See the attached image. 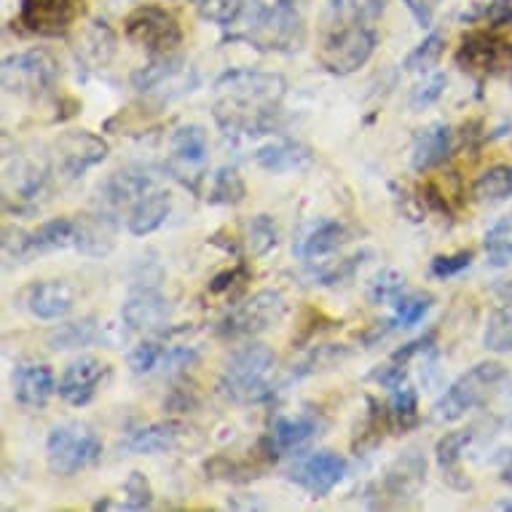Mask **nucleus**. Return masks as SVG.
Returning <instances> with one entry per match:
<instances>
[{
  "label": "nucleus",
  "instance_id": "39",
  "mask_svg": "<svg viewBox=\"0 0 512 512\" xmlns=\"http://www.w3.org/2000/svg\"><path fill=\"white\" fill-rule=\"evenodd\" d=\"M483 346L488 352H512V303L496 309L488 317L486 333H483Z\"/></svg>",
  "mask_w": 512,
  "mask_h": 512
},
{
  "label": "nucleus",
  "instance_id": "32",
  "mask_svg": "<svg viewBox=\"0 0 512 512\" xmlns=\"http://www.w3.org/2000/svg\"><path fill=\"white\" fill-rule=\"evenodd\" d=\"M472 196L480 204H496L512 196V164H494L472 183Z\"/></svg>",
  "mask_w": 512,
  "mask_h": 512
},
{
  "label": "nucleus",
  "instance_id": "37",
  "mask_svg": "<svg viewBox=\"0 0 512 512\" xmlns=\"http://www.w3.org/2000/svg\"><path fill=\"white\" fill-rule=\"evenodd\" d=\"M244 244H247V252H250L252 258L269 255L279 244L277 220L271 218V215H255L247 223V228H244Z\"/></svg>",
  "mask_w": 512,
  "mask_h": 512
},
{
  "label": "nucleus",
  "instance_id": "16",
  "mask_svg": "<svg viewBox=\"0 0 512 512\" xmlns=\"http://www.w3.org/2000/svg\"><path fill=\"white\" fill-rule=\"evenodd\" d=\"M344 475V456H338L336 451H317V454L306 456L290 478H293L303 491H309L311 499H325V496L344 480Z\"/></svg>",
  "mask_w": 512,
  "mask_h": 512
},
{
  "label": "nucleus",
  "instance_id": "36",
  "mask_svg": "<svg viewBox=\"0 0 512 512\" xmlns=\"http://www.w3.org/2000/svg\"><path fill=\"white\" fill-rule=\"evenodd\" d=\"M244 196H247V185H244L242 175H239V169L226 164V167H220L215 175H212V185H210V204H223V207H236V204L244 202Z\"/></svg>",
  "mask_w": 512,
  "mask_h": 512
},
{
  "label": "nucleus",
  "instance_id": "13",
  "mask_svg": "<svg viewBox=\"0 0 512 512\" xmlns=\"http://www.w3.org/2000/svg\"><path fill=\"white\" fill-rule=\"evenodd\" d=\"M78 19V0H22L19 3V25L27 33L43 38H59Z\"/></svg>",
  "mask_w": 512,
  "mask_h": 512
},
{
  "label": "nucleus",
  "instance_id": "14",
  "mask_svg": "<svg viewBox=\"0 0 512 512\" xmlns=\"http://www.w3.org/2000/svg\"><path fill=\"white\" fill-rule=\"evenodd\" d=\"M108 373V362H102L100 357H92V354H84V357L70 362L65 373L59 376V397L68 405H73V408H84V405H89L97 397Z\"/></svg>",
  "mask_w": 512,
  "mask_h": 512
},
{
  "label": "nucleus",
  "instance_id": "5",
  "mask_svg": "<svg viewBox=\"0 0 512 512\" xmlns=\"http://www.w3.org/2000/svg\"><path fill=\"white\" fill-rule=\"evenodd\" d=\"M378 46V35L373 25L328 27L322 30V41L317 46V62L330 76H352L365 68Z\"/></svg>",
  "mask_w": 512,
  "mask_h": 512
},
{
  "label": "nucleus",
  "instance_id": "56",
  "mask_svg": "<svg viewBox=\"0 0 512 512\" xmlns=\"http://www.w3.org/2000/svg\"><path fill=\"white\" fill-rule=\"evenodd\" d=\"M499 510H504V512H512V502H499Z\"/></svg>",
  "mask_w": 512,
  "mask_h": 512
},
{
  "label": "nucleus",
  "instance_id": "29",
  "mask_svg": "<svg viewBox=\"0 0 512 512\" xmlns=\"http://www.w3.org/2000/svg\"><path fill=\"white\" fill-rule=\"evenodd\" d=\"M317 432L319 424L314 416H279L271 424L269 440L279 454H290V451H301Z\"/></svg>",
  "mask_w": 512,
  "mask_h": 512
},
{
  "label": "nucleus",
  "instance_id": "12",
  "mask_svg": "<svg viewBox=\"0 0 512 512\" xmlns=\"http://www.w3.org/2000/svg\"><path fill=\"white\" fill-rule=\"evenodd\" d=\"M196 432L183 421H153V424H143L135 427L129 435L121 440V448L135 456H156V454H172V451H185L196 445L191 443V437Z\"/></svg>",
  "mask_w": 512,
  "mask_h": 512
},
{
  "label": "nucleus",
  "instance_id": "54",
  "mask_svg": "<svg viewBox=\"0 0 512 512\" xmlns=\"http://www.w3.org/2000/svg\"><path fill=\"white\" fill-rule=\"evenodd\" d=\"M244 277H247V269H244V266H236V269L220 271L218 277L210 282V293L212 295L226 293V290H231V287L236 285V279H244Z\"/></svg>",
  "mask_w": 512,
  "mask_h": 512
},
{
  "label": "nucleus",
  "instance_id": "9",
  "mask_svg": "<svg viewBox=\"0 0 512 512\" xmlns=\"http://www.w3.org/2000/svg\"><path fill=\"white\" fill-rule=\"evenodd\" d=\"M124 35L126 41H132L153 57L172 54L183 43V27L175 19V14H169L167 9L153 6V3L137 6L135 11L126 14Z\"/></svg>",
  "mask_w": 512,
  "mask_h": 512
},
{
  "label": "nucleus",
  "instance_id": "50",
  "mask_svg": "<svg viewBox=\"0 0 512 512\" xmlns=\"http://www.w3.org/2000/svg\"><path fill=\"white\" fill-rule=\"evenodd\" d=\"M405 376H408V368H405L403 362H395L389 360L387 365H381V368H376L373 373H370V381H376V384H381L384 389H400L405 384Z\"/></svg>",
  "mask_w": 512,
  "mask_h": 512
},
{
  "label": "nucleus",
  "instance_id": "48",
  "mask_svg": "<svg viewBox=\"0 0 512 512\" xmlns=\"http://www.w3.org/2000/svg\"><path fill=\"white\" fill-rule=\"evenodd\" d=\"M472 266V252L462 250L454 252V255H437L429 263V271H432V277L435 279H451L456 274H462L464 269H470Z\"/></svg>",
  "mask_w": 512,
  "mask_h": 512
},
{
  "label": "nucleus",
  "instance_id": "21",
  "mask_svg": "<svg viewBox=\"0 0 512 512\" xmlns=\"http://www.w3.org/2000/svg\"><path fill=\"white\" fill-rule=\"evenodd\" d=\"M504 57H507V43L499 41L496 35L486 33V30L464 35L462 43H459V51H456L459 68L467 70V73H480V76L494 73L504 62Z\"/></svg>",
  "mask_w": 512,
  "mask_h": 512
},
{
  "label": "nucleus",
  "instance_id": "27",
  "mask_svg": "<svg viewBox=\"0 0 512 512\" xmlns=\"http://www.w3.org/2000/svg\"><path fill=\"white\" fill-rule=\"evenodd\" d=\"M387 0H330L322 14V30L328 27L373 25L384 17Z\"/></svg>",
  "mask_w": 512,
  "mask_h": 512
},
{
  "label": "nucleus",
  "instance_id": "40",
  "mask_svg": "<svg viewBox=\"0 0 512 512\" xmlns=\"http://www.w3.org/2000/svg\"><path fill=\"white\" fill-rule=\"evenodd\" d=\"M445 51V38L440 33H432L427 35L424 41L416 46V49L405 57L403 68L408 70V73H432V68H435L437 62H440V57H443Z\"/></svg>",
  "mask_w": 512,
  "mask_h": 512
},
{
  "label": "nucleus",
  "instance_id": "22",
  "mask_svg": "<svg viewBox=\"0 0 512 512\" xmlns=\"http://www.w3.org/2000/svg\"><path fill=\"white\" fill-rule=\"evenodd\" d=\"M11 384H14V400L25 408H46L57 392V376L51 365L43 362H22L14 370Z\"/></svg>",
  "mask_w": 512,
  "mask_h": 512
},
{
  "label": "nucleus",
  "instance_id": "42",
  "mask_svg": "<svg viewBox=\"0 0 512 512\" xmlns=\"http://www.w3.org/2000/svg\"><path fill=\"white\" fill-rule=\"evenodd\" d=\"M389 416H392V424L397 429H403V432L419 424V392L411 384H403L400 389H395Z\"/></svg>",
  "mask_w": 512,
  "mask_h": 512
},
{
  "label": "nucleus",
  "instance_id": "20",
  "mask_svg": "<svg viewBox=\"0 0 512 512\" xmlns=\"http://www.w3.org/2000/svg\"><path fill=\"white\" fill-rule=\"evenodd\" d=\"M156 188V177L145 169H118L100 185V207L108 212H118L121 207H132L143 194Z\"/></svg>",
  "mask_w": 512,
  "mask_h": 512
},
{
  "label": "nucleus",
  "instance_id": "49",
  "mask_svg": "<svg viewBox=\"0 0 512 512\" xmlns=\"http://www.w3.org/2000/svg\"><path fill=\"white\" fill-rule=\"evenodd\" d=\"M161 360H164V349H161L156 341H143V344H137L132 352H129V368L135 370V373H151L153 368H159Z\"/></svg>",
  "mask_w": 512,
  "mask_h": 512
},
{
  "label": "nucleus",
  "instance_id": "38",
  "mask_svg": "<svg viewBox=\"0 0 512 512\" xmlns=\"http://www.w3.org/2000/svg\"><path fill=\"white\" fill-rule=\"evenodd\" d=\"M405 295V277L397 269H381L370 279L368 298L376 306H395Z\"/></svg>",
  "mask_w": 512,
  "mask_h": 512
},
{
  "label": "nucleus",
  "instance_id": "18",
  "mask_svg": "<svg viewBox=\"0 0 512 512\" xmlns=\"http://www.w3.org/2000/svg\"><path fill=\"white\" fill-rule=\"evenodd\" d=\"M76 303V293L68 282L62 279H46V282H35L22 293V306H25L35 319L43 322H54V319L68 317Z\"/></svg>",
  "mask_w": 512,
  "mask_h": 512
},
{
  "label": "nucleus",
  "instance_id": "6",
  "mask_svg": "<svg viewBox=\"0 0 512 512\" xmlns=\"http://www.w3.org/2000/svg\"><path fill=\"white\" fill-rule=\"evenodd\" d=\"M504 378V365L499 362H478L467 373L456 378L443 395L432 405V421L437 424H454L464 419L472 408H478L488 397V392Z\"/></svg>",
  "mask_w": 512,
  "mask_h": 512
},
{
  "label": "nucleus",
  "instance_id": "11",
  "mask_svg": "<svg viewBox=\"0 0 512 512\" xmlns=\"http://www.w3.org/2000/svg\"><path fill=\"white\" fill-rule=\"evenodd\" d=\"M108 143L94 132L86 129H76V132H62L51 145V164L54 172H59L68 180H78L84 177L89 169L108 159Z\"/></svg>",
  "mask_w": 512,
  "mask_h": 512
},
{
  "label": "nucleus",
  "instance_id": "46",
  "mask_svg": "<svg viewBox=\"0 0 512 512\" xmlns=\"http://www.w3.org/2000/svg\"><path fill=\"white\" fill-rule=\"evenodd\" d=\"M3 255L6 261L17 263H30L35 258L33 255V242H30V231L25 228H6L3 231Z\"/></svg>",
  "mask_w": 512,
  "mask_h": 512
},
{
  "label": "nucleus",
  "instance_id": "25",
  "mask_svg": "<svg viewBox=\"0 0 512 512\" xmlns=\"http://www.w3.org/2000/svg\"><path fill=\"white\" fill-rule=\"evenodd\" d=\"M169 210H172V196L164 188H151L148 194H143L137 199L129 212H126V231L132 236H148L153 231H159L169 218Z\"/></svg>",
  "mask_w": 512,
  "mask_h": 512
},
{
  "label": "nucleus",
  "instance_id": "28",
  "mask_svg": "<svg viewBox=\"0 0 512 512\" xmlns=\"http://www.w3.org/2000/svg\"><path fill=\"white\" fill-rule=\"evenodd\" d=\"M78 236H81V223H78V218L46 220L35 231H30L33 255H46V252L78 247Z\"/></svg>",
  "mask_w": 512,
  "mask_h": 512
},
{
  "label": "nucleus",
  "instance_id": "47",
  "mask_svg": "<svg viewBox=\"0 0 512 512\" xmlns=\"http://www.w3.org/2000/svg\"><path fill=\"white\" fill-rule=\"evenodd\" d=\"M445 84H448V81H445L443 73H429V76L424 78V81H421L416 89H413L411 108L424 110V108H429V105H435V102L443 97Z\"/></svg>",
  "mask_w": 512,
  "mask_h": 512
},
{
  "label": "nucleus",
  "instance_id": "10",
  "mask_svg": "<svg viewBox=\"0 0 512 512\" xmlns=\"http://www.w3.org/2000/svg\"><path fill=\"white\" fill-rule=\"evenodd\" d=\"M59 81L57 59L46 49H30L3 59V89L17 97H41Z\"/></svg>",
  "mask_w": 512,
  "mask_h": 512
},
{
  "label": "nucleus",
  "instance_id": "19",
  "mask_svg": "<svg viewBox=\"0 0 512 512\" xmlns=\"http://www.w3.org/2000/svg\"><path fill=\"white\" fill-rule=\"evenodd\" d=\"M352 239V231L349 226H344L341 220H319L306 231V234L298 239V247H295V255L301 258L303 263H328V258H333L346 242Z\"/></svg>",
  "mask_w": 512,
  "mask_h": 512
},
{
  "label": "nucleus",
  "instance_id": "45",
  "mask_svg": "<svg viewBox=\"0 0 512 512\" xmlns=\"http://www.w3.org/2000/svg\"><path fill=\"white\" fill-rule=\"evenodd\" d=\"M153 504V488L151 480L145 478L143 472H129L124 483V507L126 510H148Z\"/></svg>",
  "mask_w": 512,
  "mask_h": 512
},
{
  "label": "nucleus",
  "instance_id": "53",
  "mask_svg": "<svg viewBox=\"0 0 512 512\" xmlns=\"http://www.w3.org/2000/svg\"><path fill=\"white\" fill-rule=\"evenodd\" d=\"M488 27L512 25V0H491L486 9Z\"/></svg>",
  "mask_w": 512,
  "mask_h": 512
},
{
  "label": "nucleus",
  "instance_id": "15",
  "mask_svg": "<svg viewBox=\"0 0 512 512\" xmlns=\"http://www.w3.org/2000/svg\"><path fill=\"white\" fill-rule=\"evenodd\" d=\"M207 129L199 124L177 126L172 137H169V169L175 172V177L188 185V177H202V164L207 161Z\"/></svg>",
  "mask_w": 512,
  "mask_h": 512
},
{
  "label": "nucleus",
  "instance_id": "41",
  "mask_svg": "<svg viewBox=\"0 0 512 512\" xmlns=\"http://www.w3.org/2000/svg\"><path fill=\"white\" fill-rule=\"evenodd\" d=\"M432 303H435V298L429 293H405L395 303V317L389 319L392 328H413V325H419L421 319L427 317V311L432 309Z\"/></svg>",
  "mask_w": 512,
  "mask_h": 512
},
{
  "label": "nucleus",
  "instance_id": "31",
  "mask_svg": "<svg viewBox=\"0 0 512 512\" xmlns=\"http://www.w3.org/2000/svg\"><path fill=\"white\" fill-rule=\"evenodd\" d=\"M185 59L177 57L175 51L172 54H161V57H153L145 68H140L132 76V86H135L137 92H156L161 86L167 84V81H175L180 73H183Z\"/></svg>",
  "mask_w": 512,
  "mask_h": 512
},
{
  "label": "nucleus",
  "instance_id": "4",
  "mask_svg": "<svg viewBox=\"0 0 512 512\" xmlns=\"http://www.w3.org/2000/svg\"><path fill=\"white\" fill-rule=\"evenodd\" d=\"M102 440L84 421H62L46 437V464L59 478H73L100 462Z\"/></svg>",
  "mask_w": 512,
  "mask_h": 512
},
{
  "label": "nucleus",
  "instance_id": "52",
  "mask_svg": "<svg viewBox=\"0 0 512 512\" xmlns=\"http://www.w3.org/2000/svg\"><path fill=\"white\" fill-rule=\"evenodd\" d=\"M435 338H437V330H429L427 336L416 338V341H411V344H405L403 349H397V352L392 354V360L408 365V362H411V357H416L419 352H427L429 346L435 344Z\"/></svg>",
  "mask_w": 512,
  "mask_h": 512
},
{
  "label": "nucleus",
  "instance_id": "43",
  "mask_svg": "<svg viewBox=\"0 0 512 512\" xmlns=\"http://www.w3.org/2000/svg\"><path fill=\"white\" fill-rule=\"evenodd\" d=\"M191 3H194L199 17L220 27L234 25L236 19L242 17L244 6H247L244 0H191Z\"/></svg>",
  "mask_w": 512,
  "mask_h": 512
},
{
  "label": "nucleus",
  "instance_id": "44",
  "mask_svg": "<svg viewBox=\"0 0 512 512\" xmlns=\"http://www.w3.org/2000/svg\"><path fill=\"white\" fill-rule=\"evenodd\" d=\"M349 357L344 346H319L317 352H311L306 360L293 370V376L290 378H303V376H311V373H319V370H333L336 365Z\"/></svg>",
  "mask_w": 512,
  "mask_h": 512
},
{
  "label": "nucleus",
  "instance_id": "33",
  "mask_svg": "<svg viewBox=\"0 0 512 512\" xmlns=\"http://www.w3.org/2000/svg\"><path fill=\"white\" fill-rule=\"evenodd\" d=\"M483 250L491 269H507L512 263V210L496 220L483 236Z\"/></svg>",
  "mask_w": 512,
  "mask_h": 512
},
{
  "label": "nucleus",
  "instance_id": "1",
  "mask_svg": "<svg viewBox=\"0 0 512 512\" xmlns=\"http://www.w3.org/2000/svg\"><path fill=\"white\" fill-rule=\"evenodd\" d=\"M215 94V121L223 135L258 137L274 129V118L287 94V81L279 73L236 68L215 81Z\"/></svg>",
  "mask_w": 512,
  "mask_h": 512
},
{
  "label": "nucleus",
  "instance_id": "34",
  "mask_svg": "<svg viewBox=\"0 0 512 512\" xmlns=\"http://www.w3.org/2000/svg\"><path fill=\"white\" fill-rule=\"evenodd\" d=\"M116 51V38L110 33V27L105 22H94L84 33V38L78 41V54L92 65V68H105Z\"/></svg>",
  "mask_w": 512,
  "mask_h": 512
},
{
  "label": "nucleus",
  "instance_id": "17",
  "mask_svg": "<svg viewBox=\"0 0 512 512\" xmlns=\"http://www.w3.org/2000/svg\"><path fill=\"white\" fill-rule=\"evenodd\" d=\"M172 306L156 287H140L121 306V319L129 330L137 333H159L169 325Z\"/></svg>",
  "mask_w": 512,
  "mask_h": 512
},
{
  "label": "nucleus",
  "instance_id": "55",
  "mask_svg": "<svg viewBox=\"0 0 512 512\" xmlns=\"http://www.w3.org/2000/svg\"><path fill=\"white\" fill-rule=\"evenodd\" d=\"M502 480L507 483V486H512V454L507 456V462H504L502 467Z\"/></svg>",
  "mask_w": 512,
  "mask_h": 512
},
{
  "label": "nucleus",
  "instance_id": "2",
  "mask_svg": "<svg viewBox=\"0 0 512 512\" xmlns=\"http://www.w3.org/2000/svg\"><path fill=\"white\" fill-rule=\"evenodd\" d=\"M218 392L234 405H261L277 392V354L266 344L236 349L218 376Z\"/></svg>",
  "mask_w": 512,
  "mask_h": 512
},
{
  "label": "nucleus",
  "instance_id": "24",
  "mask_svg": "<svg viewBox=\"0 0 512 512\" xmlns=\"http://www.w3.org/2000/svg\"><path fill=\"white\" fill-rule=\"evenodd\" d=\"M454 151V129L443 121L429 124L421 129L416 140H413L411 151V167L416 172H429V169L445 164V159Z\"/></svg>",
  "mask_w": 512,
  "mask_h": 512
},
{
  "label": "nucleus",
  "instance_id": "3",
  "mask_svg": "<svg viewBox=\"0 0 512 512\" xmlns=\"http://www.w3.org/2000/svg\"><path fill=\"white\" fill-rule=\"evenodd\" d=\"M244 14H247V25L231 35V41H247L252 49L277 51V54H293L303 49L306 22L293 0H279L274 6H266L263 0H250L244 6Z\"/></svg>",
  "mask_w": 512,
  "mask_h": 512
},
{
  "label": "nucleus",
  "instance_id": "30",
  "mask_svg": "<svg viewBox=\"0 0 512 512\" xmlns=\"http://www.w3.org/2000/svg\"><path fill=\"white\" fill-rule=\"evenodd\" d=\"M105 338V330L97 325V319L86 317L76 319V322H65V325H57L54 330H49L46 336V344L57 352H68V349H84V346H92L97 341Z\"/></svg>",
  "mask_w": 512,
  "mask_h": 512
},
{
  "label": "nucleus",
  "instance_id": "51",
  "mask_svg": "<svg viewBox=\"0 0 512 512\" xmlns=\"http://www.w3.org/2000/svg\"><path fill=\"white\" fill-rule=\"evenodd\" d=\"M405 9L411 11V17L419 22V27H432L435 11L440 6V0H403Z\"/></svg>",
  "mask_w": 512,
  "mask_h": 512
},
{
  "label": "nucleus",
  "instance_id": "8",
  "mask_svg": "<svg viewBox=\"0 0 512 512\" xmlns=\"http://www.w3.org/2000/svg\"><path fill=\"white\" fill-rule=\"evenodd\" d=\"M287 314V298L282 290H261L250 295L247 301L228 311L220 322V336L223 338H252L261 336L266 330L277 328Z\"/></svg>",
  "mask_w": 512,
  "mask_h": 512
},
{
  "label": "nucleus",
  "instance_id": "7",
  "mask_svg": "<svg viewBox=\"0 0 512 512\" xmlns=\"http://www.w3.org/2000/svg\"><path fill=\"white\" fill-rule=\"evenodd\" d=\"M54 164L49 156H19L17 161H11L6 156V188H3V204L6 210L25 215V212H35L41 207V199L49 191V175Z\"/></svg>",
  "mask_w": 512,
  "mask_h": 512
},
{
  "label": "nucleus",
  "instance_id": "35",
  "mask_svg": "<svg viewBox=\"0 0 512 512\" xmlns=\"http://www.w3.org/2000/svg\"><path fill=\"white\" fill-rule=\"evenodd\" d=\"M472 443V432L467 429H456V432H445L435 445V462L437 467L443 470V478L454 480L456 475H462L459 472V462H462L464 451H467V445Z\"/></svg>",
  "mask_w": 512,
  "mask_h": 512
},
{
  "label": "nucleus",
  "instance_id": "23",
  "mask_svg": "<svg viewBox=\"0 0 512 512\" xmlns=\"http://www.w3.org/2000/svg\"><path fill=\"white\" fill-rule=\"evenodd\" d=\"M252 159L271 175H290V172L309 169L311 161H314V153L303 143H295V140H271V143L258 145Z\"/></svg>",
  "mask_w": 512,
  "mask_h": 512
},
{
  "label": "nucleus",
  "instance_id": "26",
  "mask_svg": "<svg viewBox=\"0 0 512 512\" xmlns=\"http://www.w3.org/2000/svg\"><path fill=\"white\" fill-rule=\"evenodd\" d=\"M81 223V236H78V252H84V255H94V258H100V255H108L113 250V244H116V212H108L97 207V212L92 215H84V218H78Z\"/></svg>",
  "mask_w": 512,
  "mask_h": 512
}]
</instances>
